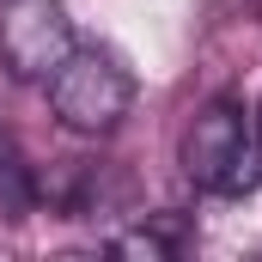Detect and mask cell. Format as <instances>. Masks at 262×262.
I'll list each match as a JSON object with an SVG mask.
<instances>
[{
  "label": "cell",
  "mask_w": 262,
  "mask_h": 262,
  "mask_svg": "<svg viewBox=\"0 0 262 262\" xmlns=\"http://www.w3.org/2000/svg\"><path fill=\"white\" fill-rule=\"evenodd\" d=\"M183 177L201 195H256L262 189V128L238 98H207L177 146Z\"/></svg>",
  "instance_id": "cell-1"
},
{
  "label": "cell",
  "mask_w": 262,
  "mask_h": 262,
  "mask_svg": "<svg viewBox=\"0 0 262 262\" xmlns=\"http://www.w3.org/2000/svg\"><path fill=\"white\" fill-rule=\"evenodd\" d=\"M43 85H49L55 122H61L67 134H85V140L116 134L122 116L134 110V79H128V67L116 61L110 49H79V43H73V55H67Z\"/></svg>",
  "instance_id": "cell-2"
},
{
  "label": "cell",
  "mask_w": 262,
  "mask_h": 262,
  "mask_svg": "<svg viewBox=\"0 0 262 262\" xmlns=\"http://www.w3.org/2000/svg\"><path fill=\"white\" fill-rule=\"evenodd\" d=\"M73 55V18L61 0H0V67L18 85H43Z\"/></svg>",
  "instance_id": "cell-3"
},
{
  "label": "cell",
  "mask_w": 262,
  "mask_h": 262,
  "mask_svg": "<svg viewBox=\"0 0 262 262\" xmlns=\"http://www.w3.org/2000/svg\"><path fill=\"white\" fill-rule=\"evenodd\" d=\"M37 207V183H31V171L12 159V146H0V213L6 220H25Z\"/></svg>",
  "instance_id": "cell-4"
},
{
  "label": "cell",
  "mask_w": 262,
  "mask_h": 262,
  "mask_svg": "<svg viewBox=\"0 0 262 262\" xmlns=\"http://www.w3.org/2000/svg\"><path fill=\"white\" fill-rule=\"evenodd\" d=\"M110 250H116V256L165 262V256H177V238H171V232H159V226H134V232H116V238H110Z\"/></svg>",
  "instance_id": "cell-5"
},
{
  "label": "cell",
  "mask_w": 262,
  "mask_h": 262,
  "mask_svg": "<svg viewBox=\"0 0 262 262\" xmlns=\"http://www.w3.org/2000/svg\"><path fill=\"white\" fill-rule=\"evenodd\" d=\"M256 128H262V110H256Z\"/></svg>",
  "instance_id": "cell-6"
}]
</instances>
